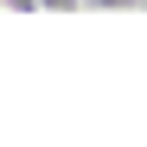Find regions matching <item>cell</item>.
<instances>
[{
  "label": "cell",
  "instance_id": "cell-1",
  "mask_svg": "<svg viewBox=\"0 0 147 147\" xmlns=\"http://www.w3.org/2000/svg\"><path fill=\"white\" fill-rule=\"evenodd\" d=\"M38 13H83V0H38Z\"/></svg>",
  "mask_w": 147,
  "mask_h": 147
},
{
  "label": "cell",
  "instance_id": "cell-2",
  "mask_svg": "<svg viewBox=\"0 0 147 147\" xmlns=\"http://www.w3.org/2000/svg\"><path fill=\"white\" fill-rule=\"evenodd\" d=\"M83 7H102V13H128V7H141V0H83Z\"/></svg>",
  "mask_w": 147,
  "mask_h": 147
},
{
  "label": "cell",
  "instance_id": "cell-3",
  "mask_svg": "<svg viewBox=\"0 0 147 147\" xmlns=\"http://www.w3.org/2000/svg\"><path fill=\"white\" fill-rule=\"evenodd\" d=\"M7 13H38V0H0Z\"/></svg>",
  "mask_w": 147,
  "mask_h": 147
},
{
  "label": "cell",
  "instance_id": "cell-4",
  "mask_svg": "<svg viewBox=\"0 0 147 147\" xmlns=\"http://www.w3.org/2000/svg\"><path fill=\"white\" fill-rule=\"evenodd\" d=\"M141 7H147V0H141Z\"/></svg>",
  "mask_w": 147,
  "mask_h": 147
}]
</instances>
